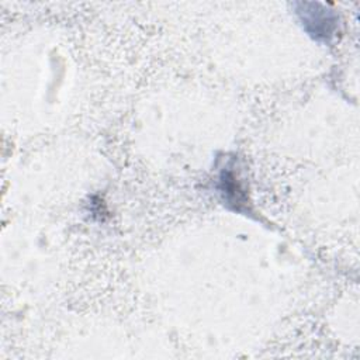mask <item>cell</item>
I'll return each mask as SVG.
<instances>
[{
    "instance_id": "cell-1",
    "label": "cell",
    "mask_w": 360,
    "mask_h": 360,
    "mask_svg": "<svg viewBox=\"0 0 360 360\" xmlns=\"http://www.w3.org/2000/svg\"><path fill=\"white\" fill-rule=\"evenodd\" d=\"M304 7V4H301ZM314 10H304L298 11L301 14V18L304 24L307 25L308 31L315 35L316 38H328L332 35V31L335 28V15L330 14L329 11H325L323 8L316 10V4H314Z\"/></svg>"
}]
</instances>
